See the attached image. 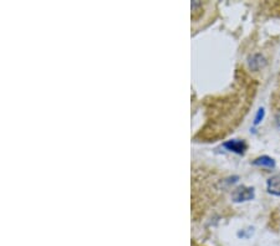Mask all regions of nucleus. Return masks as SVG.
I'll list each match as a JSON object with an SVG mask.
<instances>
[{"instance_id": "obj_1", "label": "nucleus", "mask_w": 280, "mask_h": 246, "mask_svg": "<svg viewBox=\"0 0 280 246\" xmlns=\"http://www.w3.org/2000/svg\"><path fill=\"white\" fill-rule=\"evenodd\" d=\"M254 198V189L249 187H238L237 189L234 190L233 194H232V199H233L235 203H242V201H252Z\"/></svg>"}, {"instance_id": "obj_2", "label": "nucleus", "mask_w": 280, "mask_h": 246, "mask_svg": "<svg viewBox=\"0 0 280 246\" xmlns=\"http://www.w3.org/2000/svg\"><path fill=\"white\" fill-rule=\"evenodd\" d=\"M224 148H227L231 152H234V153H238V155H243L245 149H247V146L242 141H228L224 143Z\"/></svg>"}, {"instance_id": "obj_3", "label": "nucleus", "mask_w": 280, "mask_h": 246, "mask_svg": "<svg viewBox=\"0 0 280 246\" xmlns=\"http://www.w3.org/2000/svg\"><path fill=\"white\" fill-rule=\"evenodd\" d=\"M268 192L273 195L280 197V174L272 177L268 180Z\"/></svg>"}, {"instance_id": "obj_4", "label": "nucleus", "mask_w": 280, "mask_h": 246, "mask_svg": "<svg viewBox=\"0 0 280 246\" xmlns=\"http://www.w3.org/2000/svg\"><path fill=\"white\" fill-rule=\"evenodd\" d=\"M254 164L259 165V167H267V168H274L275 162L273 158L268 157V156H263V157H259L254 160Z\"/></svg>"}, {"instance_id": "obj_5", "label": "nucleus", "mask_w": 280, "mask_h": 246, "mask_svg": "<svg viewBox=\"0 0 280 246\" xmlns=\"http://www.w3.org/2000/svg\"><path fill=\"white\" fill-rule=\"evenodd\" d=\"M263 117H264V110L260 109L258 111V113H257L256 119H254V125H259L261 122V119H263Z\"/></svg>"}, {"instance_id": "obj_6", "label": "nucleus", "mask_w": 280, "mask_h": 246, "mask_svg": "<svg viewBox=\"0 0 280 246\" xmlns=\"http://www.w3.org/2000/svg\"><path fill=\"white\" fill-rule=\"evenodd\" d=\"M275 121H277V126L280 128V111L278 112L277 117H275Z\"/></svg>"}]
</instances>
